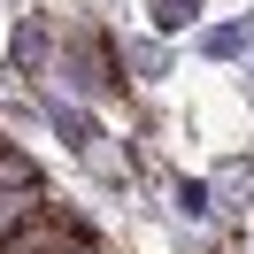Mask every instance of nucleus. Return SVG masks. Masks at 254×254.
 I'll list each match as a JSON object with an SVG mask.
<instances>
[{"mask_svg":"<svg viewBox=\"0 0 254 254\" xmlns=\"http://www.w3.org/2000/svg\"><path fill=\"white\" fill-rule=\"evenodd\" d=\"M0 254H100V247H93V231H85L62 200H47L16 239H0Z\"/></svg>","mask_w":254,"mask_h":254,"instance_id":"nucleus-1","label":"nucleus"},{"mask_svg":"<svg viewBox=\"0 0 254 254\" xmlns=\"http://www.w3.org/2000/svg\"><path fill=\"white\" fill-rule=\"evenodd\" d=\"M39 208H47V192H39V185H16V192H0V239H16L23 223L39 216Z\"/></svg>","mask_w":254,"mask_h":254,"instance_id":"nucleus-2","label":"nucleus"},{"mask_svg":"<svg viewBox=\"0 0 254 254\" xmlns=\"http://www.w3.org/2000/svg\"><path fill=\"white\" fill-rule=\"evenodd\" d=\"M47 62V16H23V31H16V69H39Z\"/></svg>","mask_w":254,"mask_h":254,"instance_id":"nucleus-3","label":"nucleus"},{"mask_svg":"<svg viewBox=\"0 0 254 254\" xmlns=\"http://www.w3.org/2000/svg\"><path fill=\"white\" fill-rule=\"evenodd\" d=\"M54 124H62V139L77 146V154H93V146H100V131H93V116H85V108H54Z\"/></svg>","mask_w":254,"mask_h":254,"instance_id":"nucleus-4","label":"nucleus"},{"mask_svg":"<svg viewBox=\"0 0 254 254\" xmlns=\"http://www.w3.org/2000/svg\"><path fill=\"white\" fill-rule=\"evenodd\" d=\"M185 16H192V0H154V23H162V31H177Z\"/></svg>","mask_w":254,"mask_h":254,"instance_id":"nucleus-5","label":"nucleus"},{"mask_svg":"<svg viewBox=\"0 0 254 254\" xmlns=\"http://www.w3.org/2000/svg\"><path fill=\"white\" fill-rule=\"evenodd\" d=\"M177 208L185 216H208V185H177Z\"/></svg>","mask_w":254,"mask_h":254,"instance_id":"nucleus-6","label":"nucleus"}]
</instances>
